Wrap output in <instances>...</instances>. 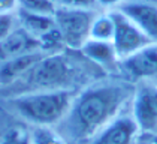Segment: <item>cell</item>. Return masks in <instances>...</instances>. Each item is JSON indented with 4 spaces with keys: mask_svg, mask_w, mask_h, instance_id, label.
<instances>
[{
    "mask_svg": "<svg viewBox=\"0 0 157 144\" xmlns=\"http://www.w3.org/2000/svg\"><path fill=\"white\" fill-rule=\"evenodd\" d=\"M136 84L127 80H100L85 86L73 99L59 128L73 143H90L132 102Z\"/></svg>",
    "mask_w": 157,
    "mask_h": 144,
    "instance_id": "6da1fadb",
    "label": "cell"
},
{
    "mask_svg": "<svg viewBox=\"0 0 157 144\" xmlns=\"http://www.w3.org/2000/svg\"><path fill=\"white\" fill-rule=\"evenodd\" d=\"M72 51L73 50H64L60 53L45 54L17 83L6 89H0V95L6 99L30 92L76 90V84L87 83L90 77L96 78L97 74L93 72H103L82 54L78 59Z\"/></svg>",
    "mask_w": 157,
    "mask_h": 144,
    "instance_id": "7a4b0ae2",
    "label": "cell"
},
{
    "mask_svg": "<svg viewBox=\"0 0 157 144\" xmlns=\"http://www.w3.org/2000/svg\"><path fill=\"white\" fill-rule=\"evenodd\" d=\"M76 90H44L5 99L8 110L33 126H59L67 116Z\"/></svg>",
    "mask_w": 157,
    "mask_h": 144,
    "instance_id": "3957f363",
    "label": "cell"
},
{
    "mask_svg": "<svg viewBox=\"0 0 157 144\" xmlns=\"http://www.w3.org/2000/svg\"><path fill=\"white\" fill-rule=\"evenodd\" d=\"M96 15L97 9H56V26L60 30L67 50L79 51L81 47L90 39V29Z\"/></svg>",
    "mask_w": 157,
    "mask_h": 144,
    "instance_id": "277c9868",
    "label": "cell"
},
{
    "mask_svg": "<svg viewBox=\"0 0 157 144\" xmlns=\"http://www.w3.org/2000/svg\"><path fill=\"white\" fill-rule=\"evenodd\" d=\"M111 15L115 24L112 45L115 48V53L120 60L130 57L141 48L151 44V41L142 33V30L129 17H126L120 9L111 11Z\"/></svg>",
    "mask_w": 157,
    "mask_h": 144,
    "instance_id": "5b68a950",
    "label": "cell"
},
{
    "mask_svg": "<svg viewBox=\"0 0 157 144\" xmlns=\"http://www.w3.org/2000/svg\"><path fill=\"white\" fill-rule=\"evenodd\" d=\"M132 117L141 132L157 129V84L151 81L136 83L132 99Z\"/></svg>",
    "mask_w": 157,
    "mask_h": 144,
    "instance_id": "8992f818",
    "label": "cell"
},
{
    "mask_svg": "<svg viewBox=\"0 0 157 144\" xmlns=\"http://www.w3.org/2000/svg\"><path fill=\"white\" fill-rule=\"evenodd\" d=\"M118 71L132 83L153 81L157 78V42H151L130 57L120 60Z\"/></svg>",
    "mask_w": 157,
    "mask_h": 144,
    "instance_id": "52a82bcc",
    "label": "cell"
},
{
    "mask_svg": "<svg viewBox=\"0 0 157 144\" xmlns=\"http://www.w3.org/2000/svg\"><path fill=\"white\" fill-rule=\"evenodd\" d=\"M139 132L132 114H121L106 125L88 144H133Z\"/></svg>",
    "mask_w": 157,
    "mask_h": 144,
    "instance_id": "ba28073f",
    "label": "cell"
},
{
    "mask_svg": "<svg viewBox=\"0 0 157 144\" xmlns=\"http://www.w3.org/2000/svg\"><path fill=\"white\" fill-rule=\"evenodd\" d=\"M120 9L151 42H157V6L147 2H124Z\"/></svg>",
    "mask_w": 157,
    "mask_h": 144,
    "instance_id": "9c48e42d",
    "label": "cell"
},
{
    "mask_svg": "<svg viewBox=\"0 0 157 144\" xmlns=\"http://www.w3.org/2000/svg\"><path fill=\"white\" fill-rule=\"evenodd\" d=\"M33 51H42L39 42L18 26L0 41V63Z\"/></svg>",
    "mask_w": 157,
    "mask_h": 144,
    "instance_id": "30bf717a",
    "label": "cell"
},
{
    "mask_svg": "<svg viewBox=\"0 0 157 144\" xmlns=\"http://www.w3.org/2000/svg\"><path fill=\"white\" fill-rule=\"evenodd\" d=\"M44 56H45L44 51H33L0 63V89H6L13 83H17Z\"/></svg>",
    "mask_w": 157,
    "mask_h": 144,
    "instance_id": "8fae6325",
    "label": "cell"
},
{
    "mask_svg": "<svg viewBox=\"0 0 157 144\" xmlns=\"http://www.w3.org/2000/svg\"><path fill=\"white\" fill-rule=\"evenodd\" d=\"M79 53L88 59L91 63L99 66L102 71L109 69H118L120 59L115 53V48L112 42L106 41H97V39H88L84 45L81 47Z\"/></svg>",
    "mask_w": 157,
    "mask_h": 144,
    "instance_id": "7c38bea8",
    "label": "cell"
},
{
    "mask_svg": "<svg viewBox=\"0 0 157 144\" xmlns=\"http://www.w3.org/2000/svg\"><path fill=\"white\" fill-rule=\"evenodd\" d=\"M17 18H18V26L23 30H25L30 36H33L37 42L42 36L47 35L49 30H52L56 27L54 15L17 11Z\"/></svg>",
    "mask_w": 157,
    "mask_h": 144,
    "instance_id": "4fadbf2b",
    "label": "cell"
},
{
    "mask_svg": "<svg viewBox=\"0 0 157 144\" xmlns=\"http://www.w3.org/2000/svg\"><path fill=\"white\" fill-rule=\"evenodd\" d=\"M114 30H115V24H114L111 12H108V14H100V12H97V15L94 17V20H93V23H91L90 39L112 42Z\"/></svg>",
    "mask_w": 157,
    "mask_h": 144,
    "instance_id": "5bb4252c",
    "label": "cell"
},
{
    "mask_svg": "<svg viewBox=\"0 0 157 144\" xmlns=\"http://www.w3.org/2000/svg\"><path fill=\"white\" fill-rule=\"evenodd\" d=\"M32 144H67L66 138L51 126H35L30 132Z\"/></svg>",
    "mask_w": 157,
    "mask_h": 144,
    "instance_id": "9a60e30c",
    "label": "cell"
},
{
    "mask_svg": "<svg viewBox=\"0 0 157 144\" xmlns=\"http://www.w3.org/2000/svg\"><path fill=\"white\" fill-rule=\"evenodd\" d=\"M56 9L52 0H17V11L54 15Z\"/></svg>",
    "mask_w": 157,
    "mask_h": 144,
    "instance_id": "2e32d148",
    "label": "cell"
},
{
    "mask_svg": "<svg viewBox=\"0 0 157 144\" xmlns=\"http://www.w3.org/2000/svg\"><path fill=\"white\" fill-rule=\"evenodd\" d=\"M0 144H32L30 132L23 128H11L0 137Z\"/></svg>",
    "mask_w": 157,
    "mask_h": 144,
    "instance_id": "e0dca14e",
    "label": "cell"
},
{
    "mask_svg": "<svg viewBox=\"0 0 157 144\" xmlns=\"http://www.w3.org/2000/svg\"><path fill=\"white\" fill-rule=\"evenodd\" d=\"M56 8L67 9H97V0H52Z\"/></svg>",
    "mask_w": 157,
    "mask_h": 144,
    "instance_id": "ac0fdd59",
    "label": "cell"
},
{
    "mask_svg": "<svg viewBox=\"0 0 157 144\" xmlns=\"http://www.w3.org/2000/svg\"><path fill=\"white\" fill-rule=\"evenodd\" d=\"M18 27V18L17 12L11 14H0V41L9 35L12 30Z\"/></svg>",
    "mask_w": 157,
    "mask_h": 144,
    "instance_id": "d6986e66",
    "label": "cell"
},
{
    "mask_svg": "<svg viewBox=\"0 0 157 144\" xmlns=\"http://www.w3.org/2000/svg\"><path fill=\"white\" fill-rule=\"evenodd\" d=\"M17 12V0H0V14Z\"/></svg>",
    "mask_w": 157,
    "mask_h": 144,
    "instance_id": "ffe728a7",
    "label": "cell"
},
{
    "mask_svg": "<svg viewBox=\"0 0 157 144\" xmlns=\"http://www.w3.org/2000/svg\"><path fill=\"white\" fill-rule=\"evenodd\" d=\"M123 3L124 0H97L99 8H115V6L120 8Z\"/></svg>",
    "mask_w": 157,
    "mask_h": 144,
    "instance_id": "44dd1931",
    "label": "cell"
}]
</instances>
